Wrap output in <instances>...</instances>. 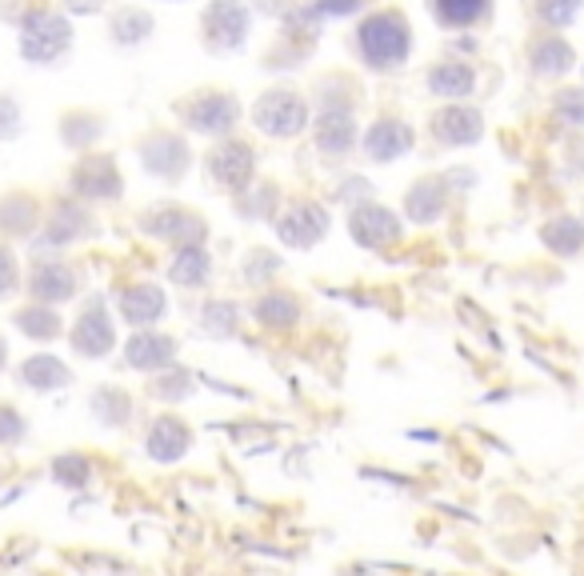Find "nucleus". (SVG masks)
Masks as SVG:
<instances>
[{
  "instance_id": "nucleus-30",
  "label": "nucleus",
  "mask_w": 584,
  "mask_h": 576,
  "mask_svg": "<svg viewBox=\"0 0 584 576\" xmlns=\"http://www.w3.org/2000/svg\"><path fill=\"white\" fill-rule=\"evenodd\" d=\"M584 0H533V17L545 24V29H565L568 20L581 12Z\"/></svg>"
},
{
  "instance_id": "nucleus-12",
  "label": "nucleus",
  "mask_w": 584,
  "mask_h": 576,
  "mask_svg": "<svg viewBox=\"0 0 584 576\" xmlns=\"http://www.w3.org/2000/svg\"><path fill=\"white\" fill-rule=\"evenodd\" d=\"M408 149H413V129L396 117H380L365 137L368 160H377V165H388V160L405 157Z\"/></svg>"
},
{
  "instance_id": "nucleus-38",
  "label": "nucleus",
  "mask_w": 584,
  "mask_h": 576,
  "mask_svg": "<svg viewBox=\"0 0 584 576\" xmlns=\"http://www.w3.org/2000/svg\"><path fill=\"white\" fill-rule=\"evenodd\" d=\"M4 352H9V348H4V340H0V368H4V360H9Z\"/></svg>"
},
{
  "instance_id": "nucleus-6",
  "label": "nucleus",
  "mask_w": 584,
  "mask_h": 576,
  "mask_svg": "<svg viewBox=\"0 0 584 576\" xmlns=\"http://www.w3.org/2000/svg\"><path fill=\"white\" fill-rule=\"evenodd\" d=\"M325 232H328V217L313 200H293L277 217V237L285 240V245H293V249H313L317 240H325Z\"/></svg>"
},
{
  "instance_id": "nucleus-18",
  "label": "nucleus",
  "mask_w": 584,
  "mask_h": 576,
  "mask_svg": "<svg viewBox=\"0 0 584 576\" xmlns=\"http://www.w3.org/2000/svg\"><path fill=\"white\" fill-rule=\"evenodd\" d=\"M120 317L132 328H149L165 317V292L152 285H132L120 292Z\"/></svg>"
},
{
  "instance_id": "nucleus-31",
  "label": "nucleus",
  "mask_w": 584,
  "mask_h": 576,
  "mask_svg": "<svg viewBox=\"0 0 584 576\" xmlns=\"http://www.w3.org/2000/svg\"><path fill=\"white\" fill-rule=\"evenodd\" d=\"M149 393L152 397H160V400H180V397H189L192 393V377L185 373V368H177V373H165V368H160Z\"/></svg>"
},
{
  "instance_id": "nucleus-37",
  "label": "nucleus",
  "mask_w": 584,
  "mask_h": 576,
  "mask_svg": "<svg viewBox=\"0 0 584 576\" xmlns=\"http://www.w3.org/2000/svg\"><path fill=\"white\" fill-rule=\"evenodd\" d=\"M320 12H353L360 9V0H317Z\"/></svg>"
},
{
  "instance_id": "nucleus-29",
  "label": "nucleus",
  "mask_w": 584,
  "mask_h": 576,
  "mask_svg": "<svg viewBox=\"0 0 584 576\" xmlns=\"http://www.w3.org/2000/svg\"><path fill=\"white\" fill-rule=\"evenodd\" d=\"M32 217H37V209H32L29 197H4L0 200V229L4 232H29Z\"/></svg>"
},
{
  "instance_id": "nucleus-13",
  "label": "nucleus",
  "mask_w": 584,
  "mask_h": 576,
  "mask_svg": "<svg viewBox=\"0 0 584 576\" xmlns=\"http://www.w3.org/2000/svg\"><path fill=\"white\" fill-rule=\"evenodd\" d=\"M125 360L140 373H160V368H172L177 360V340L165 337V332H137V337L125 345Z\"/></svg>"
},
{
  "instance_id": "nucleus-15",
  "label": "nucleus",
  "mask_w": 584,
  "mask_h": 576,
  "mask_svg": "<svg viewBox=\"0 0 584 576\" xmlns=\"http://www.w3.org/2000/svg\"><path fill=\"white\" fill-rule=\"evenodd\" d=\"M573 49H568L565 37H556V29L548 32H536L528 40V64H533L541 77H561V72L573 69Z\"/></svg>"
},
{
  "instance_id": "nucleus-5",
  "label": "nucleus",
  "mask_w": 584,
  "mask_h": 576,
  "mask_svg": "<svg viewBox=\"0 0 584 576\" xmlns=\"http://www.w3.org/2000/svg\"><path fill=\"white\" fill-rule=\"evenodd\" d=\"M248 20H253V12H248L245 0H217L212 9L205 12V40L208 49H240L248 37Z\"/></svg>"
},
{
  "instance_id": "nucleus-3",
  "label": "nucleus",
  "mask_w": 584,
  "mask_h": 576,
  "mask_svg": "<svg viewBox=\"0 0 584 576\" xmlns=\"http://www.w3.org/2000/svg\"><path fill=\"white\" fill-rule=\"evenodd\" d=\"M177 117L185 120L192 132L217 137V132H228L240 120V105L228 97V92H197V97L180 100Z\"/></svg>"
},
{
  "instance_id": "nucleus-10",
  "label": "nucleus",
  "mask_w": 584,
  "mask_h": 576,
  "mask_svg": "<svg viewBox=\"0 0 584 576\" xmlns=\"http://www.w3.org/2000/svg\"><path fill=\"white\" fill-rule=\"evenodd\" d=\"M140 157L149 165V172L165 180H177L180 172L189 169V149H185V140L172 137V132H152V137L140 140Z\"/></svg>"
},
{
  "instance_id": "nucleus-8",
  "label": "nucleus",
  "mask_w": 584,
  "mask_h": 576,
  "mask_svg": "<svg viewBox=\"0 0 584 576\" xmlns=\"http://www.w3.org/2000/svg\"><path fill=\"white\" fill-rule=\"evenodd\" d=\"M77 292V272L72 265H65L60 257H44L32 260L29 269V297L40 300V305H60Z\"/></svg>"
},
{
  "instance_id": "nucleus-21",
  "label": "nucleus",
  "mask_w": 584,
  "mask_h": 576,
  "mask_svg": "<svg viewBox=\"0 0 584 576\" xmlns=\"http://www.w3.org/2000/svg\"><path fill=\"white\" fill-rule=\"evenodd\" d=\"M428 9L445 29H473L493 12V0H428Z\"/></svg>"
},
{
  "instance_id": "nucleus-32",
  "label": "nucleus",
  "mask_w": 584,
  "mask_h": 576,
  "mask_svg": "<svg viewBox=\"0 0 584 576\" xmlns=\"http://www.w3.org/2000/svg\"><path fill=\"white\" fill-rule=\"evenodd\" d=\"M112 32H117V40H145L152 32V20H149V12L125 9L112 20Z\"/></svg>"
},
{
  "instance_id": "nucleus-22",
  "label": "nucleus",
  "mask_w": 584,
  "mask_h": 576,
  "mask_svg": "<svg viewBox=\"0 0 584 576\" xmlns=\"http://www.w3.org/2000/svg\"><path fill=\"white\" fill-rule=\"evenodd\" d=\"M476 85L473 69L468 64H461V60H441L433 72H428V89L436 92V97H445V100H461L468 97Z\"/></svg>"
},
{
  "instance_id": "nucleus-35",
  "label": "nucleus",
  "mask_w": 584,
  "mask_h": 576,
  "mask_svg": "<svg viewBox=\"0 0 584 576\" xmlns=\"http://www.w3.org/2000/svg\"><path fill=\"white\" fill-rule=\"evenodd\" d=\"M573 112V120L581 125L584 120V92H561V112Z\"/></svg>"
},
{
  "instance_id": "nucleus-27",
  "label": "nucleus",
  "mask_w": 584,
  "mask_h": 576,
  "mask_svg": "<svg viewBox=\"0 0 584 576\" xmlns=\"http://www.w3.org/2000/svg\"><path fill=\"white\" fill-rule=\"evenodd\" d=\"M89 408H92V413H97L100 420H105V425H120V420H129L132 400L125 397V388L105 385V388H97V393H92Z\"/></svg>"
},
{
  "instance_id": "nucleus-20",
  "label": "nucleus",
  "mask_w": 584,
  "mask_h": 576,
  "mask_svg": "<svg viewBox=\"0 0 584 576\" xmlns=\"http://www.w3.org/2000/svg\"><path fill=\"white\" fill-rule=\"evenodd\" d=\"M72 380V373L60 365V357H49V352H37L20 365V385L37 388V393H52V388H65Z\"/></svg>"
},
{
  "instance_id": "nucleus-16",
  "label": "nucleus",
  "mask_w": 584,
  "mask_h": 576,
  "mask_svg": "<svg viewBox=\"0 0 584 576\" xmlns=\"http://www.w3.org/2000/svg\"><path fill=\"white\" fill-rule=\"evenodd\" d=\"M145 229L157 232L160 240H177L180 249H192V245L205 240V225H200V217H192V212H185V209L149 212V225H145Z\"/></svg>"
},
{
  "instance_id": "nucleus-7",
  "label": "nucleus",
  "mask_w": 584,
  "mask_h": 576,
  "mask_svg": "<svg viewBox=\"0 0 584 576\" xmlns=\"http://www.w3.org/2000/svg\"><path fill=\"white\" fill-rule=\"evenodd\" d=\"M72 348H77L80 357H109L112 348H117V328H112V317L105 312V300H92L85 305V312L77 317L72 325Z\"/></svg>"
},
{
  "instance_id": "nucleus-33",
  "label": "nucleus",
  "mask_w": 584,
  "mask_h": 576,
  "mask_svg": "<svg viewBox=\"0 0 584 576\" xmlns=\"http://www.w3.org/2000/svg\"><path fill=\"white\" fill-rule=\"evenodd\" d=\"M17 288H20V265L9 245H0V300H9Z\"/></svg>"
},
{
  "instance_id": "nucleus-1",
  "label": "nucleus",
  "mask_w": 584,
  "mask_h": 576,
  "mask_svg": "<svg viewBox=\"0 0 584 576\" xmlns=\"http://www.w3.org/2000/svg\"><path fill=\"white\" fill-rule=\"evenodd\" d=\"M357 49L368 69H396V64H405L408 52H413V29H408L405 12L400 9L373 12L357 32Z\"/></svg>"
},
{
  "instance_id": "nucleus-24",
  "label": "nucleus",
  "mask_w": 584,
  "mask_h": 576,
  "mask_svg": "<svg viewBox=\"0 0 584 576\" xmlns=\"http://www.w3.org/2000/svg\"><path fill=\"white\" fill-rule=\"evenodd\" d=\"M17 328L24 332V337H32V340H57L60 332H65V325H60V312L52 305H29V308H20L17 317Z\"/></svg>"
},
{
  "instance_id": "nucleus-2",
  "label": "nucleus",
  "mask_w": 584,
  "mask_h": 576,
  "mask_svg": "<svg viewBox=\"0 0 584 576\" xmlns=\"http://www.w3.org/2000/svg\"><path fill=\"white\" fill-rule=\"evenodd\" d=\"M72 40V29L69 20L60 17V12H29L24 17V32H20V52L29 60H37V64H49V60H57L60 52L69 49Z\"/></svg>"
},
{
  "instance_id": "nucleus-11",
  "label": "nucleus",
  "mask_w": 584,
  "mask_h": 576,
  "mask_svg": "<svg viewBox=\"0 0 584 576\" xmlns=\"http://www.w3.org/2000/svg\"><path fill=\"white\" fill-rule=\"evenodd\" d=\"M253 149H248L245 140H228V145H220L212 157H208V169H212V180H220L225 189L240 192L253 180Z\"/></svg>"
},
{
  "instance_id": "nucleus-28",
  "label": "nucleus",
  "mask_w": 584,
  "mask_h": 576,
  "mask_svg": "<svg viewBox=\"0 0 584 576\" xmlns=\"http://www.w3.org/2000/svg\"><path fill=\"white\" fill-rule=\"evenodd\" d=\"M441 205H445L441 180H420V185L408 192V212H413V220H436Z\"/></svg>"
},
{
  "instance_id": "nucleus-36",
  "label": "nucleus",
  "mask_w": 584,
  "mask_h": 576,
  "mask_svg": "<svg viewBox=\"0 0 584 576\" xmlns=\"http://www.w3.org/2000/svg\"><path fill=\"white\" fill-rule=\"evenodd\" d=\"M0 125H4V137H12V132H17V105H12V100H0Z\"/></svg>"
},
{
  "instance_id": "nucleus-14",
  "label": "nucleus",
  "mask_w": 584,
  "mask_h": 576,
  "mask_svg": "<svg viewBox=\"0 0 584 576\" xmlns=\"http://www.w3.org/2000/svg\"><path fill=\"white\" fill-rule=\"evenodd\" d=\"M72 185H77L80 197H97V200H112L120 192V172L109 157H89L80 160L77 172H72Z\"/></svg>"
},
{
  "instance_id": "nucleus-23",
  "label": "nucleus",
  "mask_w": 584,
  "mask_h": 576,
  "mask_svg": "<svg viewBox=\"0 0 584 576\" xmlns=\"http://www.w3.org/2000/svg\"><path fill=\"white\" fill-rule=\"evenodd\" d=\"M317 145L325 152H348L353 149V112L348 109H325L317 120Z\"/></svg>"
},
{
  "instance_id": "nucleus-26",
  "label": "nucleus",
  "mask_w": 584,
  "mask_h": 576,
  "mask_svg": "<svg viewBox=\"0 0 584 576\" xmlns=\"http://www.w3.org/2000/svg\"><path fill=\"white\" fill-rule=\"evenodd\" d=\"M208 257H205V249L200 245H192V249H180L177 252V260H172V269H169V277L177 280V285H189V288H197V285H205L208 280Z\"/></svg>"
},
{
  "instance_id": "nucleus-17",
  "label": "nucleus",
  "mask_w": 584,
  "mask_h": 576,
  "mask_svg": "<svg viewBox=\"0 0 584 576\" xmlns=\"http://www.w3.org/2000/svg\"><path fill=\"white\" fill-rule=\"evenodd\" d=\"M192 448V428L180 417H157L149 428V457L152 460H180Z\"/></svg>"
},
{
  "instance_id": "nucleus-4",
  "label": "nucleus",
  "mask_w": 584,
  "mask_h": 576,
  "mask_svg": "<svg viewBox=\"0 0 584 576\" xmlns=\"http://www.w3.org/2000/svg\"><path fill=\"white\" fill-rule=\"evenodd\" d=\"M253 120H257L268 137H297L308 125V105L297 92L273 89L253 105Z\"/></svg>"
},
{
  "instance_id": "nucleus-9",
  "label": "nucleus",
  "mask_w": 584,
  "mask_h": 576,
  "mask_svg": "<svg viewBox=\"0 0 584 576\" xmlns=\"http://www.w3.org/2000/svg\"><path fill=\"white\" fill-rule=\"evenodd\" d=\"M348 232H353V240L365 245V249H385V245H393V240L400 237V225H396L393 212L368 200V205L348 212Z\"/></svg>"
},
{
  "instance_id": "nucleus-25",
  "label": "nucleus",
  "mask_w": 584,
  "mask_h": 576,
  "mask_svg": "<svg viewBox=\"0 0 584 576\" xmlns=\"http://www.w3.org/2000/svg\"><path fill=\"white\" fill-rule=\"evenodd\" d=\"M297 317H300V300L293 297V292H285V288H268L265 297L257 300V320L268 328H285Z\"/></svg>"
},
{
  "instance_id": "nucleus-19",
  "label": "nucleus",
  "mask_w": 584,
  "mask_h": 576,
  "mask_svg": "<svg viewBox=\"0 0 584 576\" xmlns=\"http://www.w3.org/2000/svg\"><path fill=\"white\" fill-rule=\"evenodd\" d=\"M433 132L441 145H473L481 137V112L465 109V105H448L433 117Z\"/></svg>"
},
{
  "instance_id": "nucleus-34",
  "label": "nucleus",
  "mask_w": 584,
  "mask_h": 576,
  "mask_svg": "<svg viewBox=\"0 0 584 576\" xmlns=\"http://www.w3.org/2000/svg\"><path fill=\"white\" fill-rule=\"evenodd\" d=\"M24 437V417L12 405H0V445H20Z\"/></svg>"
}]
</instances>
